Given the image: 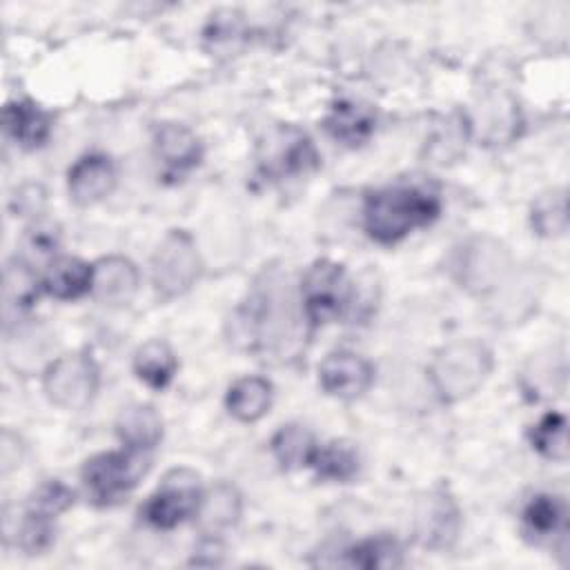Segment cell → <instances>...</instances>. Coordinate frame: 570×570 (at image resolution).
<instances>
[{
  "instance_id": "d4e9b609",
  "label": "cell",
  "mask_w": 570,
  "mask_h": 570,
  "mask_svg": "<svg viewBox=\"0 0 570 570\" xmlns=\"http://www.w3.org/2000/svg\"><path fill=\"white\" fill-rule=\"evenodd\" d=\"M309 465L316 470L318 479L350 481L358 472V452L347 441H332L314 450Z\"/></svg>"
},
{
  "instance_id": "ffe728a7",
  "label": "cell",
  "mask_w": 570,
  "mask_h": 570,
  "mask_svg": "<svg viewBox=\"0 0 570 570\" xmlns=\"http://www.w3.org/2000/svg\"><path fill=\"white\" fill-rule=\"evenodd\" d=\"M196 517L203 532L209 537H216L238 521L240 494L232 485L218 483L207 494H203Z\"/></svg>"
},
{
  "instance_id": "83f0119b",
  "label": "cell",
  "mask_w": 570,
  "mask_h": 570,
  "mask_svg": "<svg viewBox=\"0 0 570 570\" xmlns=\"http://www.w3.org/2000/svg\"><path fill=\"white\" fill-rule=\"evenodd\" d=\"M532 227L539 236L552 238L568 229V198L563 189H550L532 203Z\"/></svg>"
},
{
  "instance_id": "ac0fdd59",
  "label": "cell",
  "mask_w": 570,
  "mask_h": 570,
  "mask_svg": "<svg viewBox=\"0 0 570 570\" xmlns=\"http://www.w3.org/2000/svg\"><path fill=\"white\" fill-rule=\"evenodd\" d=\"M94 285V267L80 258L62 256L53 261L42 278V289L60 301H73Z\"/></svg>"
},
{
  "instance_id": "5b68a950",
  "label": "cell",
  "mask_w": 570,
  "mask_h": 570,
  "mask_svg": "<svg viewBox=\"0 0 570 570\" xmlns=\"http://www.w3.org/2000/svg\"><path fill=\"white\" fill-rule=\"evenodd\" d=\"M303 309L314 325L338 318L352 303V283L343 265L334 261H316L301 283Z\"/></svg>"
},
{
  "instance_id": "8fae6325",
  "label": "cell",
  "mask_w": 570,
  "mask_h": 570,
  "mask_svg": "<svg viewBox=\"0 0 570 570\" xmlns=\"http://www.w3.org/2000/svg\"><path fill=\"white\" fill-rule=\"evenodd\" d=\"M318 381L321 387L332 396L356 399L372 385L374 370L363 356L338 350L323 358L318 367Z\"/></svg>"
},
{
  "instance_id": "9c48e42d",
  "label": "cell",
  "mask_w": 570,
  "mask_h": 570,
  "mask_svg": "<svg viewBox=\"0 0 570 570\" xmlns=\"http://www.w3.org/2000/svg\"><path fill=\"white\" fill-rule=\"evenodd\" d=\"M318 165V154L312 140L298 129H278L265 147L261 158V169L269 178H294L305 176Z\"/></svg>"
},
{
  "instance_id": "30bf717a",
  "label": "cell",
  "mask_w": 570,
  "mask_h": 570,
  "mask_svg": "<svg viewBox=\"0 0 570 570\" xmlns=\"http://www.w3.org/2000/svg\"><path fill=\"white\" fill-rule=\"evenodd\" d=\"M461 514L445 490H434L421 499L414 514V532L421 546L432 550L450 548L459 534Z\"/></svg>"
},
{
  "instance_id": "603a6c76",
  "label": "cell",
  "mask_w": 570,
  "mask_h": 570,
  "mask_svg": "<svg viewBox=\"0 0 570 570\" xmlns=\"http://www.w3.org/2000/svg\"><path fill=\"white\" fill-rule=\"evenodd\" d=\"M245 20L238 11L218 9L209 16L203 29V40L212 53L229 56L240 49V45L245 42Z\"/></svg>"
},
{
  "instance_id": "6da1fadb",
  "label": "cell",
  "mask_w": 570,
  "mask_h": 570,
  "mask_svg": "<svg viewBox=\"0 0 570 570\" xmlns=\"http://www.w3.org/2000/svg\"><path fill=\"white\" fill-rule=\"evenodd\" d=\"M441 212V198L419 185H394L376 189L365 198V232L383 245H392L410 232L430 225Z\"/></svg>"
},
{
  "instance_id": "7402d4cb",
  "label": "cell",
  "mask_w": 570,
  "mask_h": 570,
  "mask_svg": "<svg viewBox=\"0 0 570 570\" xmlns=\"http://www.w3.org/2000/svg\"><path fill=\"white\" fill-rule=\"evenodd\" d=\"M136 376L154 390H163L176 374V356L163 341H147L134 356Z\"/></svg>"
},
{
  "instance_id": "e0dca14e",
  "label": "cell",
  "mask_w": 570,
  "mask_h": 570,
  "mask_svg": "<svg viewBox=\"0 0 570 570\" xmlns=\"http://www.w3.org/2000/svg\"><path fill=\"white\" fill-rule=\"evenodd\" d=\"M4 131L24 149L40 147L51 134V116L31 100H13L2 111Z\"/></svg>"
},
{
  "instance_id": "1f68e13d",
  "label": "cell",
  "mask_w": 570,
  "mask_h": 570,
  "mask_svg": "<svg viewBox=\"0 0 570 570\" xmlns=\"http://www.w3.org/2000/svg\"><path fill=\"white\" fill-rule=\"evenodd\" d=\"M60 245V229L58 225L49 223V220H40L36 225H31L27 229V236H24V247L29 254L38 256V258H45V256H51Z\"/></svg>"
},
{
  "instance_id": "52a82bcc",
  "label": "cell",
  "mask_w": 570,
  "mask_h": 570,
  "mask_svg": "<svg viewBox=\"0 0 570 570\" xmlns=\"http://www.w3.org/2000/svg\"><path fill=\"white\" fill-rule=\"evenodd\" d=\"M200 274V258L191 236L183 229L169 232L151 256V281L165 298L187 292Z\"/></svg>"
},
{
  "instance_id": "4fadbf2b",
  "label": "cell",
  "mask_w": 570,
  "mask_h": 570,
  "mask_svg": "<svg viewBox=\"0 0 570 570\" xmlns=\"http://www.w3.org/2000/svg\"><path fill=\"white\" fill-rule=\"evenodd\" d=\"M325 129L336 142L345 147H358L374 134L376 114L370 105L343 98L336 100L325 116Z\"/></svg>"
},
{
  "instance_id": "8992f818",
  "label": "cell",
  "mask_w": 570,
  "mask_h": 570,
  "mask_svg": "<svg viewBox=\"0 0 570 570\" xmlns=\"http://www.w3.org/2000/svg\"><path fill=\"white\" fill-rule=\"evenodd\" d=\"M203 499V490L198 483V474L187 468L171 470L158 490L147 499L140 514L154 528L169 530L178 523L187 521L198 512Z\"/></svg>"
},
{
  "instance_id": "5bb4252c",
  "label": "cell",
  "mask_w": 570,
  "mask_h": 570,
  "mask_svg": "<svg viewBox=\"0 0 570 570\" xmlns=\"http://www.w3.org/2000/svg\"><path fill=\"white\" fill-rule=\"evenodd\" d=\"M154 154L167 174H183L200 160L198 138L178 122H163L154 131Z\"/></svg>"
},
{
  "instance_id": "cb8c5ba5",
  "label": "cell",
  "mask_w": 570,
  "mask_h": 570,
  "mask_svg": "<svg viewBox=\"0 0 570 570\" xmlns=\"http://www.w3.org/2000/svg\"><path fill=\"white\" fill-rule=\"evenodd\" d=\"M345 559L341 563L352 566V568H365V570H374V568H401L403 561V548L399 546L396 539L392 537H372L365 539L352 548H347Z\"/></svg>"
},
{
  "instance_id": "484cf974",
  "label": "cell",
  "mask_w": 570,
  "mask_h": 570,
  "mask_svg": "<svg viewBox=\"0 0 570 570\" xmlns=\"http://www.w3.org/2000/svg\"><path fill=\"white\" fill-rule=\"evenodd\" d=\"M314 450V436L301 425H283L272 439V452L285 470L309 465Z\"/></svg>"
},
{
  "instance_id": "4316f807",
  "label": "cell",
  "mask_w": 570,
  "mask_h": 570,
  "mask_svg": "<svg viewBox=\"0 0 570 570\" xmlns=\"http://www.w3.org/2000/svg\"><path fill=\"white\" fill-rule=\"evenodd\" d=\"M530 443L532 448L552 461H566L568 459V423L566 416L559 412L543 414L537 425L530 430Z\"/></svg>"
},
{
  "instance_id": "7a4b0ae2",
  "label": "cell",
  "mask_w": 570,
  "mask_h": 570,
  "mask_svg": "<svg viewBox=\"0 0 570 570\" xmlns=\"http://www.w3.org/2000/svg\"><path fill=\"white\" fill-rule=\"evenodd\" d=\"M492 370V352L474 338H463L436 352L430 365L434 392L445 403H454L474 394Z\"/></svg>"
},
{
  "instance_id": "44dd1931",
  "label": "cell",
  "mask_w": 570,
  "mask_h": 570,
  "mask_svg": "<svg viewBox=\"0 0 570 570\" xmlns=\"http://www.w3.org/2000/svg\"><path fill=\"white\" fill-rule=\"evenodd\" d=\"M272 405V385L261 376L238 379L227 390V410L238 421L252 423L265 416Z\"/></svg>"
},
{
  "instance_id": "f1b7e54d",
  "label": "cell",
  "mask_w": 570,
  "mask_h": 570,
  "mask_svg": "<svg viewBox=\"0 0 570 570\" xmlns=\"http://www.w3.org/2000/svg\"><path fill=\"white\" fill-rule=\"evenodd\" d=\"M38 296V281L27 263L16 261L4 269V301L9 309L22 312L31 307Z\"/></svg>"
},
{
  "instance_id": "9a60e30c",
  "label": "cell",
  "mask_w": 570,
  "mask_h": 570,
  "mask_svg": "<svg viewBox=\"0 0 570 570\" xmlns=\"http://www.w3.org/2000/svg\"><path fill=\"white\" fill-rule=\"evenodd\" d=\"M138 287V269L122 256H109L94 265L91 292L98 301L109 305L127 303Z\"/></svg>"
},
{
  "instance_id": "ba28073f",
  "label": "cell",
  "mask_w": 570,
  "mask_h": 570,
  "mask_svg": "<svg viewBox=\"0 0 570 570\" xmlns=\"http://www.w3.org/2000/svg\"><path fill=\"white\" fill-rule=\"evenodd\" d=\"M98 390V367L87 354H67L45 372V392L65 410H82Z\"/></svg>"
},
{
  "instance_id": "f546056e",
  "label": "cell",
  "mask_w": 570,
  "mask_h": 570,
  "mask_svg": "<svg viewBox=\"0 0 570 570\" xmlns=\"http://www.w3.org/2000/svg\"><path fill=\"white\" fill-rule=\"evenodd\" d=\"M71 505H73V492L60 481H47L31 494L27 512L53 519Z\"/></svg>"
},
{
  "instance_id": "d6986e66",
  "label": "cell",
  "mask_w": 570,
  "mask_h": 570,
  "mask_svg": "<svg viewBox=\"0 0 570 570\" xmlns=\"http://www.w3.org/2000/svg\"><path fill=\"white\" fill-rule=\"evenodd\" d=\"M116 432L127 448L149 452L163 436V421L151 405H129L120 412Z\"/></svg>"
},
{
  "instance_id": "277c9868",
  "label": "cell",
  "mask_w": 570,
  "mask_h": 570,
  "mask_svg": "<svg viewBox=\"0 0 570 570\" xmlns=\"http://www.w3.org/2000/svg\"><path fill=\"white\" fill-rule=\"evenodd\" d=\"M452 276L454 281L472 294H490L503 281L510 269L508 249L490 238L476 236L465 240L452 256Z\"/></svg>"
},
{
  "instance_id": "2e32d148",
  "label": "cell",
  "mask_w": 570,
  "mask_h": 570,
  "mask_svg": "<svg viewBox=\"0 0 570 570\" xmlns=\"http://www.w3.org/2000/svg\"><path fill=\"white\" fill-rule=\"evenodd\" d=\"M523 532L532 543H550L552 539L566 541V503L552 494H534L523 512Z\"/></svg>"
},
{
  "instance_id": "4dcf8cb0",
  "label": "cell",
  "mask_w": 570,
  "mask_h": 570,
  "mask_svg": "<svg viewBox=\"0 0 570 570\" xmlns=\"http://www.w3.org/2000/svg\"><path fill=\"white\" fill-rule=\"evenodd\" d=\"M56 539V530H53V521L49 517L42 514H33L27 512L20 530H18V546L27 552V554H40L45 552Z\"/></svg>"
},
{
  "instance_id": "3957f363",
  "label": "cell",
  "mask_w": 570,
  "mask_h": 570,
  "mask_svg": "<svg viewBox=\"0 0 570 570\" xmlns=\"http://www.w3.org/2000/svg\"><path fill=\"white\" fill-rule=\"evenodd\" d=\"M149 468L147 452L120 450L91 456L82 468V483L98 505H111L136 488Z\"/></svg>"
},
{
  "instance_id": "7c38bea8",
  "label": "cell",
  "mask_w": 570,
  "mask_h": 570,
  "mask_svg": "<svg viewBox=\"0 0 570 570\" xmlns=\"http://www.w3.org/2000/svg\"><path fill=\"white\" fill-rule=\"evenodd\" d=\"M69 194L78 205H94L111 194L116 185V167L102 154H89L76 160L67 176Z\"/></svg>"
}]
</instances>
